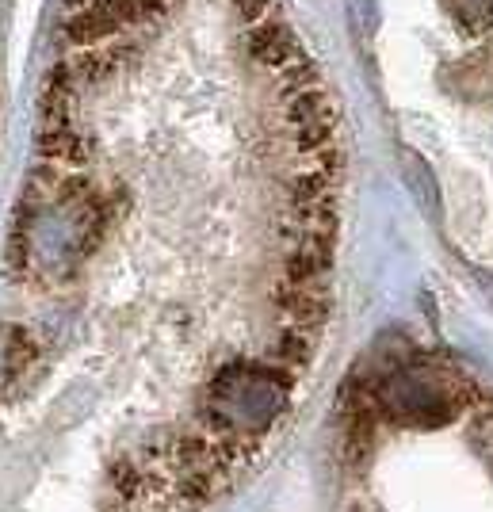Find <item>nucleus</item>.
Masks as SVG:
<instances>
[{"label": "nucleus", "instance_id": "nucleus-1", "mask_svg": "<svg viewBox=\"0 0 493 512\" xmlns=\"http://www.w3.org/2000/svg\"><path fill=\"white\" fill-rule=\"evenodd\" d=\"M402 169H406V180H409V192L421 199V207L432 214V218H440V184H436V176L432 169L425 165V157H417L413 150H402Z\"/></svg>", "mask_w": 493, "mask_h": 512}]
</instances>
